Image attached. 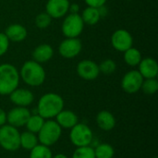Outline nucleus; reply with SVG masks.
Returning <instances> with one entry per match:
<instances>
[{
	"label": "nucleus",
	"instance_id": "f257e3e1",
	"mask_svg": "<svg viewBox=\"0 0 158 158\" xmlns=\"http://www.w3.org/2000/svg\"><path fill=\"white\" fill-rule=\"evenodd\" d=\"M64 109V100L62 96L55 93L44 94L37 104V114L46 119H54L57 114Z\"/></svg>",
	"mask_w": 158,
	"mask_h": 158
},
{
	"label": "nucleus",
	"instance_id": "f03ea898",
	"mask_svg": "<svg viewBox=\"0 0 158 158\" xmlns=\"http://www.w3.org/2000/svg\"><path fill=\"white\" fill-rule=\"evenodd\" d=\"M19 77L27 85L37 87L44 82L46 74L40 63L34 60H29L22 65Z\"/></svg>",
	"mask_w": 158,
	"mask_h": 158
},
{
	"label": "nucleus",
	"instance_id": "7ed1b4c3",
	"mask_svg": "<svg viewBox=\"0 0 158 158\" xmlns=\"http://www.w3.org/2000/svg\"><path fill=\"white\" fill-rule=\"evenodd\" d=\"M19 72L11 64L0 65V95H9L19 84Z\"/></svg>",
	"mask_w": 158,
	"mask_h": 158
},
{
	"label": "nucleus",
	"instance_id": "20e7f679",
	"mask_svg": "<svg viewBox=\"0 0 158 158\" xmlns=\"http://www.w3.org/2000/svg\"><path fill=\"white\" fill-rule=\"evenodd\" d=\"M62 129L55 119H46L42 129L37 133L39 143L51 147L55 145L62 136Z\"/></svg>",
	"mask_w": 158,
	"mask_h": 158
},
{
	"label": "nucleus",
	"instance_id": "39448f33",
	"mask_svg": "<svg viewBox=\"0 0 158 158\" xmlns=\"http://www.w3.org/2000/svg\"><path fill=\"white\" fill-rule=\"evenodd\" d=\"M20 132L19 130L9 124L0 127V146L6 151L15 152L20 148Z\"/></svg>",
	"mask_w": 158,
	"mask_h": 158
},
{
	"label": "nucleus",
	"instance_id": "423d86ee",
	"mask_svg": "<svg viewBox=\"0 0 158 158\" xmlns=\"http://www.w3.org/2000/svg\"><path fill=\"white\" fill-rule=\"evenodd\" d=\"M69 140L76 147L89 146L94 140V133L91 128L85 123L78 122L69 131Z\"/></svg>",
	"mask_w": 158,
	"mask_h": 158
},
{
	"label": "nucleus",
	"instance_id": "0eeeda50",
	"mask_svg": "<svg viewBox=\"0 0 158 158\" xmlns=\"http://www.w3.org/2000/svg\"><path fill=\"white\" fill-rule=\"evenodd\" d=\"M84 22L81 15L69 14L62 23V32L68 38H77L83 31Z\"/></svg>",
	"mask_w": 158,
	"mask_h": 158
},
{
	"label": "nucleus",
	"instance_id": "6e6552de",
	"mask_svg": "<svg viewBox=\"0 0 158 158\" xmlns=\"http://www.w3.org/2000/svg\"><path fill=\"white\" fill-rule=\"evenodd\" d=\"M143 81V78L138 70H130L123 76L121 87L127 94H136L141 90Z\"/></svg>",
	"mask_w": 158,
	"mask_h": 158
},
{
	"label": "nucleus",
	"instance_id": "1a4fd4ad",
	"mask_svg": "<svg viewBox=\"0 0 158 158\" xmlns=\"http://www.w3.org/2000/svg\"><path fill=\"white\" fill-rule=\"evenodd\" d=\"M31 114V113L28 107L15 106L6 113V124L17 129L24 127Z\"/></svg>",
	"mask_w": 158,
	"mask_h": 158
},
{
	"label": "nucleus",
	"instance_id": "9d476101",
	"mask_svg": "<svg viewBox=\"0 0 158 158\" xmlns=\"http://www.w3.org/2000/svg\"><path fill=\"white\" fill-rule=\"evenodd\" d=\"M132 44L133 39L131 34L124 29L117 30L111 36L112 46L119 52H125L129 48L132 47Z\"/></svg>",
	"mask_w": 158,
	"mask_h": 158
},
{
	"label": "nucleus",
	"instance_id": "9b49d317",
	"mask_svg": "<svg viewBox=\"0 0 158 158\" xmlns=\"http://www.w3.org/2000/svg\"><path fill=\"white\" fill-rule=\"evenodd\" d=\"M82 48V44L78 38H67L62 41L58 46L60 56L65 58H73L77 56Z\"/></svg>",
	"mask_w": 158,
	"mask_h": 158
},
{
	"label": "nucleus",
	"instance_id": "f8f14e48",
	"mask_svg": "<svg viewBox=\"0 0 158 158\" xmlns=\"http://www.w3.org/2000/svg\"><path fill=\"white\" fill-rule=\"evenodd\" d=\"M77 73L83 80L94 81L99 76L100 70L98 65L95 62L89 59H85L78 64Z\"/></svg>",
	"mask_w": 158,
	"mask_h": 158
},
{
	"label": "nucleus",
	"instance_id": "ddd939ff",
	"mask_svg": "<svg viewBox=\"0 0 158 158\" xmlns=\"http://www.w3.org/2000/svg\"><path fill=\"white\" fill-rule=\"evenodd\" d=\"M69 0H48L45 6L46 13L52 19H60L69 12Z\"/></svg>",
	"mask_w": 158,
	"mask_h": 158
},
{
	"label": "nucleus",
	"instance_id": "4468645a",
	"mask_svg": "<svg viewBox=\"0 0 158 158\" xmlns=\"http://www.w3.org/2000/svg\"><path fill=\"white\" fill-rule=\"evenodd\" d=\"M9 99L16 106L28 107L32 104L34 95L28 89L17 88L9 94Z\"/></svg>",
	"mask_w": 158,
	"mask_h": 158
},
{
	"label": "nucleus",
	"instance_id": "2eb2a0df",
	"mask_svg": "<svg viewBox=\"0 0 158 158\" xmlns=\"http://www.w3.org/2000/svg\"><path fill=\"white\" fill-rule=\"evenodd\" d=\"M140 74L143 79H154L158 75L157 62L152 57H145L141 60L139 64Z\"/></svg>",
	"mask_w": 158,
	"mask_h": 158
},
{
	"label": "nucleus",
	"instance_id": "dca6fc26",
	"mask_svg": "<svg viewBox=\"0 0 158 158\" xmlns=\"http://www.w3.org/2000/svg\"><path fill=\"white\" fill-rule=\"evenodd\" d=\"M55 120L62 130H70L79 122V118L73 111L63 109L57 114V116L55 118Z\"/></svg>",
	"mask_w": 158,
	"mask_h": 158
},
{
	"label": "nucleus",
	"instance_id": "f3484780",
	"mask_svg": "<svg viewBox=\"0 0 158 158\" xmlns=\"http://www.w3.org/2000/svg\"><path fill=\"white\" fill-rule=\"evenodd\" d=\"M95 121L97 126L104 131H112L116 127V123H117L114 115L107 110L100 111L96 115Z\"/></svg>",
	"mask_w": 158,
	"mask_h": 158
},
{
	"label": "nucleus",
	"instance_id": "a211bd4d",
	"mask_svg": "<svg viewBox=\"0 0 158 158\" xmlns=\"http://www.w3.org/2000/svg\"><path fill=\"white\" fill-rule=\"evenodd\" d=\"M54 55V50L51 45L47 44H42L38 45L32 52L33 60L38 63H44L49 61Z\"/></svg>",
	"mask_w": 158,
	"mask_h": 158
},
{
	"label": "nucleus",
	"instance_id": "6ab92c4d",
	"mask_svg": "<svg viewBox=\"0 0 158 158\" xmlns=\"http://www.w3.org/2000/svg\"><path fill=\"white\" fill-rule=\"evenodd\" d=\"M5 34L9 41L21 42L27 37V30L20 24H12L6 29Z\"/></svg>",
	"mask_w": 158,
	"mask_h": 158
},
{
	"label": "nucleus",
	"instance_id": "aec40b11",
	"mask_svg": "<svg viewBox=\"0 0 158 158\" xmlns=\"http://www.w3.org/2000/svg\"><path fill=\"white\" fill-rule=\"evenodd\" d=\"M19 144H20V148H23L27 151H31L37 144H39L37 134L32 133L28 131L20 133Z\"/></svg>",
	"mask_w": 158,
	"mask_h": 158
},
{
	"label": "nucleus",
	"instance_id": "412c9836",
	"mask_svg": "<svg viewBox=\"0 0 158 158\" xmlns=\"http://www.w3.org/2000/svg\"><path fill=\"white\" fill-rule=\"evenodd\" d=\"M81 17L85 24L95 25L98 23V21L101 18V15H100L98 8L88 6L82 11V14L81 15Z\"/></svg>",
	"mask_w": 158,
	"mask_h": 158
},
{
	"label": "nucleus",
	"instance_id": "4be33fe9",
	"mask_svg": "<svg viewBox=\"0 0 158 158\" xmlns=\"http://www.w3.org/2000/svg\"><path fill=\"white\" fill-rule=\"evenodd\" d=\"M44 121H45V119L44 118H42L40 115H38L37 113L31 114L30 118H28V120L25 124V127L28 131L37 134L39 132V131L42 129Z\"/></svg>",
	"mask_w": 158,
	"mask_h": 158
},
{
	"label": "nucleus",
	"instance_id": "5701e85b",
	"mask_svg": "<svg viewBox=\"0 0 158 158\" xmlns=\"http://www.w3.org/2000/svg\"><path fill=\"white\" fill-rule=\"evenodd\" d=\"M142 59V54L136 48L131 47L124 52V60L131 67L138 66Z\"/></svg>",
	"mask_w": 158,
	"mask_h": 158
},
{
	"label": "nucleus",
	"instance_id": "b1692460",
	"mask_svg": "<svg viewBox=\"0 0 158 158\" xmlns=\"http://www.w3.org/2000/svg\"><path fill=\"white\" fill-rule=\"evenodd\" d=\"M94 149L95 158H113L115 156L114 147L106 143H100Z\"/></svg>",
	"mask_w": 158,
	"mask_h": 158
},
{
	"label": "nucleus",
	"instance_id": "393cba45",
	"mask_svg": "<svg viewBox=\"0 0 158 158\" xmlns=\"http://www.w3.org/2000/svg\"><path fill=\"white\" fill-rule=\"evenodd\" d=\"M30 158H52L53 154L50 147L43 145L41 143L37 144L34 148L30 151Z\"/></svg>",
	"mask_w": 158,
	"mask_h": 158
},
{
	"label": "nucleus",
	"instance_id": "a878e982",
	"mask_svg": "<svg viewBox=\"0 0 158 158\" xmlns=\"http://www.w3.org/2000/svg\"><path fill=\"white\" fill-rule=\"evenodd\" d=\"M141 90L148 95L155 94L158 91V81L156 78L154 79H145L143 81Z\"/></svg>",
	"mask_w": 158,
	"mask_h": 158
},
{
	"label": "nucleus",
	"instance_id": "bb28decb",
	"mask_svg": "<svg viewBox=\"0 0 158 158\" xmlns=\"http://www.w3.org/2000/svg\"><path fill=\"white\" fill-rule=\"evenodd\" d=\"M71 158H95L94 149L91 145L83 146V147H76Z\"/></svg>",
	"mask_w": 158,
	"mask_h": 158
},
{
	"label": "nucleus",
	"instance_id": "cd10ccee",
	"mask_svg": "<svg viewBox=\"0 0 158 158\" xmlns=\"http://www.w3.org/2000/svg\"><path fill=\"white\" fill-rule=\"evenodd\" d=\"M98 67H99L100 72H102L105 75H111L112 73L116 71V69H117L116 63L112 59H109V58L104 60Z\"/></svg>",
	"mask_w": 158,
	"mask_h": 158
},
{
	"label": "nucleus",
	"instance_id": "c85d7f7f",
	"mask_svg": "<svg viewBox=\"0 0 158 158\" xmlns=\"http://www.w3.org/2000/svg\"><path fill=\"white\" fill-rule=\"evenodd\" d=\"M51 21H52V18L46 12L40 13L35 18V24H36L37 28H39V29L47 28L51 24Z\"/></svg>",
	"mask_w": 158,
	"mask_h": 158
},
{
	"label": "nucleus",
	"instance_id": "c756f323",
	"mask_svg": "<svg viewBox=\"0 0 158 158\" xmlns=\"http://www.w3.org/2000/svg\"><path fill=\"white\" fill-rule=\"evenodd\" d=\"M9 46V40L5 33L0 32V56L6 54Z\"/></svg>",
	"mask_w": 158,
	"mask_h": 158
},
{
	"label": "nucleus",
	"instance_id": "7c9ffc66",
	"mask_svg": "<svg viewBox=\"0 0 158 158\" xmlns=\"http://www.w3.org/2000/svg\"><path fill=\"white\" fill-rule=\"evenodd\" d=\"M106 2V0H85V3L88 5V6H92V7H95V8L104 6Z\"/></svg>",
	"mask_w": 158,
	"mask_h": 158
},
{
	"label": "nucleus",
	"instance_id": "2f4dec72",
	"mask_svg": "<svg viewBox=\"0 0 158 158\" xmlns=\"http://www.w3.org/2000/svg\"><path fill=\"white\" fill-rule=\"evenodd\" d=\"M6 124V112L0 107V127Z\"/></svg>",
	"mask_w": 158,
	"mask_h": 158
},
{
	"label": "nucleus",
	"instance_id": "473e14b6",
	"mask_svg": "<svg viewBox=\"0 0 158 158\" xmlns=\"http://www.w3.org/2000/svg\"><path fill=\"white\" fill-rule=\"evenodd\" d=\"M79 5L77 4H72V5H69V11L71 13V14H77L79 12Z\"/></svg>",
	"mask_w": 158,
	"mask_h": 158
},
{
	"label": "nucleus",
	"instance_id": "72a5a7b5",
	"mask_svg": "<svg viewBox=\"0 0 158 158\" xmlns=\"http://www.w3.org/2000/svg\"><path fill=\"white\" fill-rule=\"evenodd\" d=\"M52 158H69L66 155H64V154H57V155H56V156H53V157Z\"/></svg>",
	"mask_w": 158,
	"mask_h": 158
}]
</instances>
